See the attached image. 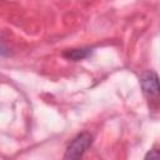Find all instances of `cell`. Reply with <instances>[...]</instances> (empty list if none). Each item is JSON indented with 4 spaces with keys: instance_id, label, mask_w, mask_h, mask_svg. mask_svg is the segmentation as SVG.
I'll return each instance as SVG.
<instances>
[{
    "instance_id": "obj_1",
    "label": "cell",
    "mask_w": 160,
    "mask_h": 160,
    "mask_svg": "<svg viewBox=\"0 0 160 160\" xmlns=\"http://www.w3.org/2000/svg\"><path fill=\"white\" fill-rule=\"evenodd\" d=\"M91 144H92V136L89 132L85 131V132L78 134L69 144L64 158L65 159H79L91 146Z\"/></svg>"
},
{
    "instance_id": "obj_2",
    "label": "cell",
    "mask_w": 160,
    "mask_h": 160,
    "mask_svg": "<svg viewBox=\"0 0 160 160\" xmlns=\"http://www.w3.org/2000/svg\"><path fill=\"white\" fill-rule=\"evenodd\" d=\"M140 84L142 91L150 98H158L159 95V78L152 70L145 71L140 78Z\"/></svg>"
},
{
    "instance_id": "obj_3",
    "label": "cell",
    "mask_w": 160,
    "mask_h": 160,
    "mask_svg": "<svg viewBox=\"0 0 160 160\" xmlns=\"http://www.w3.org/2000/svg\"><path fill=\"white\" fill-rule=\"evenodd\" d=\"M90 54H91V49H71V50L65 51L62 55L66 59L79 61V60H82V59L88 58Z\"/></svg>"
},
{
    "instance_id": "obj_4",
    "label": "cell",
    "mask_w": 160,
    "mask_h": 160,
    "mask_svg": "<svg viewBox=\"0 0 160 160\" xmlns=\"http://www.w3.org/2000/svg\"><path fill=\"white\" fill-rule=\"evenodd\" d=\"M159 158V154L156 150H150L146 155H145V159H158Z\"/></svg>"
}]
</instances>
